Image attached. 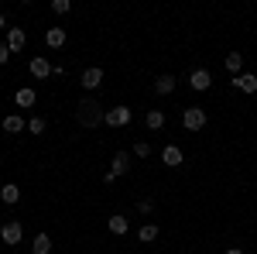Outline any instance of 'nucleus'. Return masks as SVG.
Masks as SVG:
<instances>
[{
    "mask_svg": "<svg viewBox=\"0 0 257 254\" xmlns=\"http://www.w3.org/2000/svg\"><path fill=\"white\" fill-rule=\"evenodd\" d=\"M76 120H79L82 127L96 131L99 124H106V110L99 107V100H93V97H82L79 103H76Z\"/></svg>",
    "mask_w": 257,
    "mask_h": 254,
    "instance_id": "nucleus-1",
    "label": "nucleus"
},
{
    "mask_svg": "<svg viewBox=\"0 0 257 254\" xmlns=\"http://www.w3.org/2000/svg\"><path fill=\"white\" fill-rule=\"evenodd\" d=\"M206 110H202V107H185V110H182V124H185V131H202V127H206Z\"/></svg>",
    "mask_w": 257,
    "mask_h": 254,
    "instance_id": "nucleus-2",
    "label": "nucleus"
},
{
    "mask_svg": "<svg viewBox=\"0 0 257 254\" xmlns=\"http://www.w3.org/2000/svg\"><path fill=\"white\" fill-rule=\"evenodd\" d=\"M134 120V110L131 107H113V110H106V124L110 127H127Z\"/></svg>",
    "mask_w": 257,
    "mask_h": 254,
    "instance_id": "nucleus-3",
    "label": "nucleus"
},
{
    "mask_svg": "<svg viewBox=\"0 0 257 254\" xmlns=\"http://www.w3.org/2000/svg\"><path fill=\"white\" fill-rule=\"evenodd\" d=\"M82 90H89V93H93V90H99V86H103V69H99V65H89V69H86V72H82Z\"/></svg>",
    "mask_w": 257,
    "mask_h": 254,
    "instance_id": "nucleus-4",
    "label": "nucleus"
},
{
    "mask_svg": "<svg viewBox=\"0 0 257 254\" xmlns=\"http://www.w3.org/2000/svg\"><path fill=\"white\" fill-rule=\"evenodd\" d=\"M28 69H31V76H35V79H48L55 65H52V62L45 59V55H35V59L28 62Z\"/></svg>",
    "mask_w": 257,
    "mask_h": 254,
    "instance_id": "nucleus-5",
    "label": "nucleus"
},
{
    "mask_svg": "<svg viewBox=\"0 0 257 254\" xmlns=\"http://www.w3.org/2000/svg\"><path fill=\"white\" fill-rule=\"evenodd\" d=\"M131 172V151H117L113 155V161H110V176H127Z\"/></svg>",
    "mask_w": 257,
    "mask_h": 254,
    "instance_id": "nucleus-6",
    "label": "nucleus"
},
{
    "mask_svg": "<svg viewBox=\"0 0 257 254\" xmlns=\"http://www.w3.org/2000/svg\"><path fill=\"white\" fill-rule=\"evenodd\" d=\"M0 237H4V244H11V247H14V244H21L24 230H21L18 220H11V223H4V227H0Z\"/></svg>",
    "mask_w": 257,
    "mask_h": 254,
    "instance_id": "nucleus-7",
    "label": "nucleus"
},
{
    "mask_svg": "<svg viewBox=\"0 0 257 254\" xmlns=\"http://www.w3.org/2000/svg\"><path fill=\"white\" fill-rule=\"evenodd\" d=\"M189 86L202 93V90H209L213 86V76H209V69H192V76H189Z\"/></svg>",
    "mask_w": 257,
    "mask_h": 254,
    "instance_id": "nucleus-8",
    "label": "nucleus"
},
{
    "mask_svg": "<svg viewBox=\"0 0 257 254\" xmlns=\"http://www.w3.org/2000/svg\"><path fill=\"white\" fill-rule=\"evenodd\" d=\"M11 52H21L24 45H28V35H24V28H7V41H4Z\"/></svg>",
    "mask_w": 257,
    "mask_h": 254,
    "instance_id": "nucleus-9",
    "label": "nucleus"
},
{
    "mask_svg": "<svg viewBox=\"0 0 257 254\" xmlns=\"http://www.w3.org/2000/svg\"><path fill=\"white\" fill-rule=\"evenodd\" d=\"M14 103H18L21 110H31V107L38 103V93H35L31 86H24V90H18V93H14Z\"/></svg>",
    "mask_w": 257,
    "mask_h": 254,
    "instance_id": "nucleus-10",
    "label": "nucleus"
},
{
    "mask_svg": "<svg viewBox=\"0 0 257 254\" xmlns=\"http://www.w3.org/2000/svg\"><path fill=\"white\" fill-rule=\"evenodd\" d=\"M233 86L240 93H257V76L254 72H240V76H233Z\"/></svg>",
    "mask_w": 257,
    "mask_h": 254,
    "instance_id": "nucleus-11",
    "label": "nucleus"
},
{
    "mask_svg": "<svg viewBox=\"0 0 257 254\" xmlns=\"http://www.w3.org/2000/svg\"><path fill=\"white\" fill-rule=\"evenodd\" d=\"M4 131L7 134H21V131H28V120L21 117V114H7L4 117Z\"/></svg>",
    "mask_w": 257,
    "mask_h": 254,
    "instance_id": "nucleus-12",
    "label": "nucleus"
},
{
    "mask_svg": "<svg viewBox=\"0 0 257 254\" xmlns=\"http://www.w3.org/2000/svg\"><path fill=\"white\" fill-rule=\"evenodd\" d=\"M155 93H158V97L175 93V76H168V72H165V76H158V79H155Z\"/></svg>",
    "mask_w": 257,
    "mask_h": 254,
    "instance_id": "nucleus-13",
    "label": "nucleus"
},
{
    "mask_svg": "<svg viewBox=\"0 0 257 254\" xmlns=\"http://www.w3.org/2000/svg\"><path fill=\"white\" fill-rule=\"evenodd\" d=\"M45 45L48 48H62L65 45V28H48L45 31Z\"/></svg>",
    "mask_w": 257,
    "mask_h": 254,
    "instance_id": "nucleus-14",
    "label": "nucleus"
},
{
    "mask_svg": "<svg viewBox=\"0 0 257 254\" xmlns=\"http://www.w3.org/2000/svg\"><path fill=\"white\" fill-rule=\"evenodd\" d=\"M161 161H165V165H172V168H175V165H182V148H178V144H165Z\"/></svg>",
    "mask_w": 257,
    "mask_h": 254,
    "instance_id": "nucleus-15",
    "label": "nucleus"
},
{
    "mask_svg": "<svg viewBox=\"0 0 257 254\" xmlns=\"http://www.w3.org/2000/svg\"><path fill=\"white\" fill-rule=\"evenodd\" d=\"M106 227H110V234H127V230H131V223H127V216H120V213H113L110 216V220H106Z\"/></svg>",
    "mask_w": 257,
    "mask_h": 254,
    "instance_id": "nucleus-16",
    "label": "nucleus"
},
{
    "mask_svg": "<svg viewBox=\"0 0 257 254\" xmlns=\"http://www.w3.org/2000/svg\"><path fill=\"white\" fill-rule=\"evenodd\" d=\"M226 72H230V76H240V72H243V55H240V52H230V55H226Z\"/></svg>",
    "mask_w": 257,
    "mask_h": 254,
    "instance_id": "nucleus-17",
    "label": "nucleus"
},
{
    "mask_svg": "<svg viewBox=\"0 0 257 254\" xmlns=\"http://www.w3.org/2000/svg\"><path fill=\"white\" fill-rule=\"evenodd\" d=\"M144 124H148V131H161L165 127V114L161 110H148L144 114Z\"/></svg>",
    "mask_w": 257,
    "mask_h": 254,
    "instance_id": "nucleus-18",
    "label": "nucleus"
},
{
    "mask_svg": "<svg viewBox=\"0 0 257 254\" xmlns=\"http://www.w3.org/2000/svg\"><path fill=\"white\" fill-rule=\"evenodd\" d=\"M31 251H35V254H52V237L38 234L35 240H31Z\"/></svg>",
    "mask_w": 257,
    "mask_h": 254,
    "instance_id": "nucleus-19",
    "label": "nucleus"
},
{
    "mask_svg": "<svg viewBox=\"0 0 257 254\" xmlns=\"http://www.w3.org/2000/svg\"><path fill=\"white\" fill-rule=\"evenodd\" d=\"M0 199H4L7 206H14V203H18V199H21V189H18V186H14V182H7V186L0 189Z\"/></svg>",
    "mask_w": 257,
    "mask_h": 254,
    "instance_id": "nucleus-20",
    "label": "nucleus"
},
{
    "mask_svg": "<svg viewBox=\"0 0 257 254\" xmlns=\"http://www.w3.org/2000/svg\"><path fill=\"white\" fill-rule=\"evenodd\" d=\"M138 240L141 244H151V240H158V223H144L138 230Z\"/></svg>",
    "mask_w": 257,
    "mask_h": 254,
    "instance_id": "nucleus-21",
    "label": "nucleus"
},
{
    "mask_svg": "<svg viewBox=\"0 0 257 254\" xmlns=\"http://www.w3.org/2000/svg\"><path fill=\"white\" fill-rule=\"evenodd\" d=\"M45 127H48L45 117H31V120H28V131H31V134H45Z\"/></svg>",
    "mask_w": 257,
    "mask_h": 254,
    "instance_id": "nucleus-22",
    "label": "nucleus"
},
{
    "mask_svg": "<svg viewBox=\"0 0 257 254\" xmlns=\"http://www.w3.org/2000/svg\"><path fill=\"white\" fill-rule=\"evenodd\" d=\"M52 11L55 14H69L72 11V0H52Z\"/></svg>",
    "mask_w": 257,
    "mask_h": 254,
    "instance_id": "nucleus-23",
    "label": "nucleus"
},
{
    "mask_svg": "<svg viewBox=\"0 0 257 254\" xmlns=\"http://www.w3.org/2000/svg\"><path fill=\"white\" fill-rule=\"evenodd\" d=\"M134 155H138V158H148V155H151V144H148V141H138V144H134Z\"/></svg>",
    "mask_w": 257,
    "mask_h": 254,
    "instance_id": "nucleus-24",
    "label": "nucleus"
},
{
    "mask_svg": "<svg viewBox=\"0 0 257 254\" xmlns=\"http://www.w3.org/2000/svg\"><path fill=\"white\" fill-rule=\"evenodd\" d=\"M151 210H155V203H151V199H138V213H151Z\"/></svg>",
    "mask_w": 257,
    "mask_h": 254,
    "instance_id": "nucleus-25",
    "label": "nucleus"
},
{
    "mask_svg": "<svg viewBox=\"0 0 257 254\" xmlns=\"http://www.w3.org/2000/svg\"><path fill=\"white\" fill-rule=\"evenodd\" d=\"M7 62H11V48L0 41V65H7Z\"/></svg>",
    "mask_w": 257,
    "mask_h": 254,
    "instance_id": "nucleus-26",
    "label": "nucleus"
},
{
    "mask_svg": "<svg viewBox=\"0 0 257 254\" xmlns=\"http://www.w3.org/2000/svg\"><path fill=\"white\" fill-rule=\"evenodd\" d=\"M223 254H243V251H240V247H226Z\"/></svg>",
    "mask_w": 257,
    "mask_h": 254,
    "instance_id": "nucleus-27",
    "label": "nucleus"
},
{
    "mask_svg": "<svg viewBox=\"0 0 257 254\" xmlns=\"http://www.w3.org/2000/svg\"><path fill=\"white\" fill-rule=\"evenodd\" d=\"M0 28H7V14L4 11H0Z\"/></svg>",
    "mask_w": 257,
    "mask_h": 254,
    "instance_id": "nucleus-28",
    "label": "nucleus"
}]
</instances>
